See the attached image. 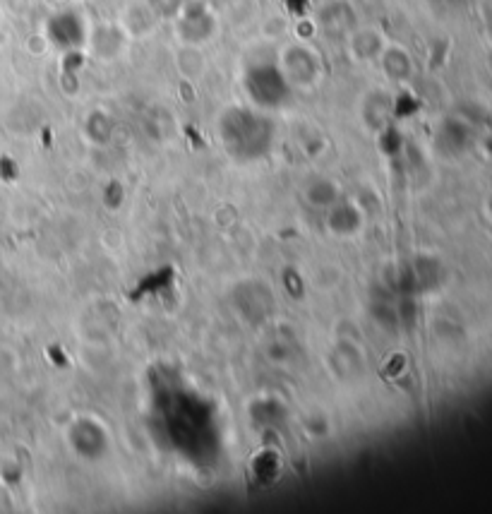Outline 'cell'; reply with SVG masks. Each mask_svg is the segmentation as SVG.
Returning <instances> with one entry per match:
<instances>
[{"instance_id":"1","label":"cell","mask_w":492,"mask_h":514,"mask_svg":"<svg viewBox=\"0 0 492 514\" xmlns=\"http://www.w3.org/2000/svg\"><path fill=\"white\" fill-rule=\"evenodd\" d=\"M279 68L288 85H312L320 75L317 58L305 46H288L286 51H281Z\"/></svg>"},{"instance_id":"2","label":"cell","mask_w":492,"mask_h":514,"mask_svg":"<svg viewBox=\"0 0 492 514\" xmlns=\"http://www.w3.org/2000/svg\"><path fill=\"white\" fill-rule=\"evenodd\" d=\"M377 63L382 65L384 75L392 77V80H406L411 75V58L399 46H384Z\"/></svg>"},{"instance_id":"3","label":"cell","mask_w":492,"mask_h":514,"mask_svg":"<svg viewBox=\"0 0 492 514\" xmlns=\"http://www.w3.org/2000/svg\"><path fill=\"white\" fill-rule=\"evenodd\" d=\"M384 49V41L375 29H360L353 37V53L360 61H377Z\"/></svg>"}]
</instances>
